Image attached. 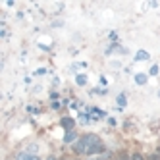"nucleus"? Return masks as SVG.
Here are the masks:
<instances>
[{"instance_id": "obj_1", "label": "nucleus", "mask_w": 160, "mask_h": 160, "mask_svg": "<svg viewBox=\"0 0 160 160\" xmlns=\"http://www.w3.org/2000/svg\"><path fill=\"white\" fill-rule=\"evenodd\" d=\"M73 151L77 154H98V152H104V145H102L98 135L87 133L73 145Z\"/></svg>"}, {"instance_id": "obj_2", "label": "nucleus", "mask_w": 160, "mask_h": 160, "mask_svg": "<svg viewBox=\"0 0 160 160\" xmlns=\"http://www.w3.org/2000/svg\"><path fill=\"white\" fill-rule=\"evenodd\" d=\"M60 125H62L66 131H73L75 122H73V118H62V120H60Z\"/></svg>"}, {"instance_id": "obj_3", "label": "nucleus", "mask_w": 160, "mask_h": 160, "mask_svg": "<svg viewBox=\"0 0 160 160\" xmlns=\"http://www.w3.org/2000/svg\"><path fill=\"white\" fill-rule=\"evenodd\" d=\"M16 160H41L35 152H19L16 156Z\"/></svg>"}, {"instance_id": "obj_4", "label": "nucleus", "mask_w": 160, "mask_h": 160, "mask_svg": "<svg viewBox=\"0 0 160 160\" xmlns=\"http://www.w3.org/2000/svg\"><path fill=\"white\" fill-rule=\"evenodd\" d=\"M75 139H77V133L75 131H68L66 137H64V143H73Z\"/></svg>"}, {"instance_id": "obj_5", "label": "nucleus", "mask_w": 160, "mask_h": 160, "mask_svg": "<svg viewBox=\"0 0 160 160\" xmlns=\"http://www.w3.org/2000/svg\"><path fill=\"white\" fill-rule=\"evenodd\" d=\"M135 83H137V85H145V83H147V75H145V73H137V75H135Z\"/></svg>"}, {"instance_id": "obj_6", "label": "nucleus", "mask_w": 160, "mask_h": 160, "mask_svg": "<svg viewBox=\"0 0 160 160\" xmlns=\"http://www.w3.org/2000/svg\"><path fill=\"white\" fill-rule=\"evenodd\" d=\"M135 60L139 62V60H148V52H145V50H139L135 54Z\"/></svg>"}, {"instance_id": "obj_7", "label": "nucleus", "mask_w": 160, "mask_h": 160, "mask_svg": "<svg viewBox=\"0 0 160 160\" xmlns=\"http://www.w3.org/2000/svg\"><path fill=\"white\" fill-rule=\"evenodd\" d=\"M75 83H77V85H85V83H87V75L79 73V75L75 77Z\"/></svg>"}, {"instance_id": "obj_8", "label": "nucleus", "mask_w": 160, "mask_h": 160, "mask_svg": "<svg viewBox=\"0 0 160 160\" xmlns=\"http://www.w3.org/2000/svg\"><path fill=\"white\" fill-rule=\"evenodd\" d=\"M125 102H128V100H125V95H120L118 97V104L120 106H125Z\"/></svg>"}, {"instance_id": "obj_9", "label": "nucleus", "mask_w": 160, "mask_h": 160, "mask_svg": "<svg viewBox=\"0 0 160 160\" xmlns=\"http://www.w3.org/2000/svg\"><path fill=\"white\" fill-rule=\"evenodd\" d=\"M131 160H145V158H143L141 152H133V154H131Z\"/></svg>"}, {"instance_id": "obj_10", "label": "nucleus", "mask_w": 160, "mask_h": 160, "mask_svg": "<svg viewBox=\"0 0 160 160\" xmlns=\"http://www.w3.org/2000/svg\"><path fill=\"white\" fill-rule=\"evenodd\" d=\"M148 73H151V75H156V73H158V66H152V68H151V72H148Z\"/></svg>"}, {"instance_id": "obj_11", "label": "nucleus", "mask_w": 160, "mask_h": 160, "mask_svg": "<svg viewBox=\"0 0 160 160\" xmlns=\"http://www.w3.org/2000/svg\"><path fill=\"white\" fill-rule=\"evenodd\" d=\"M148 160H160V154H151V156H148Z\"/></svg>"}, {"instance_id": "obj_12", "label": "nucleus", "mask_w": 160, "mask_h": 160, "mask_svg": "<svg viewBox=\"0 0 160 160\" xmlns=\"http://www.w3.org/2000/svg\"><path fill=\"white\" fill-rule=\"evenodd\" d=\"M47 160H56V158H54V156H48V158H47Z\"/></svg>"}, {"instance_id": "obj_13", "label": "nucleus", "mask_w": 160, "mask_h": 160, "mask_svg": "<svg viewBox=\"0 0 160 160\" xmlns=\"http://www.w3.org/2000/svg\"><path fill=\"white\" fill-rule=\"evenodd\" d=\"M158 154H160V147H158Z\"/></svg>"}]
</instances>
